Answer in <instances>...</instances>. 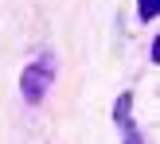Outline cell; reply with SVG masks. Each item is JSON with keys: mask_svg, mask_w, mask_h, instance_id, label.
<instances>
[{"mask_svg": "<svg viewBox=\"0 0 160 144\" xmlns=\"http://www.w3.org/2000/svg\"><path fill=\"white\" fill-rule=\"evenodd\" d=\"M51 59H39V62H31L28 70H23V78H20V90H23V98L35 105V101H43V94H47V86H51Z\"/></svg>", "mask_w": 160, "mask_h": 144, "instance_id": "cell-1", "label": "cell"}, {"mask_svg": "<svg viewBox=\"0 0 160 144\" xmlns=\"http://www.w3.org/2000/svg\"><path fill=\"white\" fill-rule=\"evenodd\" d=\"M141 4V20H152L156 16V0H137Z\"/></svg>", "mask_w": 160, "mask_h": 144, "instance_id": "cell-2", "label": "cell"}]
</instances>
